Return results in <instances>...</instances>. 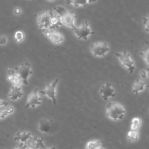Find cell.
<instances>
[{
    "label": "cell",
    "instance_id": "obj_36",
    "mask_svg": "<svg viewBox=\"0 0 149 149\" xmlns=\"http://www.w3.org/2000/svg\"><path fill=\"white\" fill-rule=\"evenodd\" d=\"M48 1H55V0H48Z\"/></svg>",
    "mask_w": 149,
    "mask_h": 149
},
{
    "label": "cell",
    "instance_id": "obj_4",
    "mask_svg": "<svg viewBox=\"0 0 149 149\" xmlns=\"http://www.w3.org/2000/svg\"><path fill=\"white\" fill-rule=\"evenodd\" d=\"M115 55L120 63L127 70L129 74H132L135 69V65L130 54L126 51H123L115 52Z\"/></svg>",
    "mask_w": 149,
    "mask_h": 149
},
{
    "label": "cell",
    "instance_id": "obj_18",
    "mask_svg": "<svg viewBox=\"0 0 149 149\" xmlns=\"http://www.w3.org/2000/svg\"><path fill=\"white\" fill-rule=\"evenodd\" d=\"M68 4L72 5L76 8L86 7L89 4L88 0H66Z\"/></svg>",
    "mask_w": 149,
    "mask_h": 149
},
{
    "label": "cell",
    "instance_id": "obj_22",
    "mask_svg": "<svg viewBox=\"0 0 149 149\" xmlns=\"http://www.w3.org/2000/svg\"><path fill=\"white\" fill-rule=\"evenodd\" d=\"M14 37H15V39L16 42H21L24 40V39L25 38L24 33L22 30H17L15 32Z\"/></svg>",
    "mask_w": 149,
    "mask_h": 149
},
{
    "label": "cell",
    "instance_id": "obj_25",
    "mask_svg": "<svg viewBox=\"0 0 149 149\" xmlns=\"http://www.w3.org/2000/svg\"><path fill=\"white\" fill-rule=\"evenodd\" d=\"M143 24L144 26V30L146 32H148V17H143Z\"/></svg>",
    "mask_w": 149,
    "mask_h": 149
},
{
    "label": "cell",
    "instance_id": "obj_35",
    "mask_svg": "<svg viewBox=\"0 0 149 149\" xmlns=\"http://www.w3.org/2000/svg\"><path fill=\"white\" fill-rule=\"evenodd\" d=\"M47 149H56V148L55 147H51L49 148H47Z\"/></svg>",
    "mask_w": 149,
    "mask_h": 149
},
{
    "label": "cell",
    "instance_id": "obj_26",
    "mask_svg": "<svg viewBox=\"0 0 149 149\" xmlns=\"http://www.w3.org/2000/svg\"><path fill=\"white\" fill-rule=\"evenodd\" d=\"M7 38L4 35L0 36V45H3L7 43Z\"/></svg>",
    "mask_w": 149,
    "mask_h": 149
},
{
    "label": "cell",
    "instance_id": "obj_8",
    "mask_svg": "<svg viewBox=\"0 0 149 149\" xmlns=\"http://www.w3.org/2000/svg\"><path fill=\"white\" fill-rule=\"evenodd\" d=\"M15 70L22 79V82L24 84L27 85L29 84L28 79L33 74V71L30 63L29 62L22 63L20 65L15 68Z\"/></svg>",
    "mask_w": 149,
    "mask_h": 149
},
{
    "label": "cell",
    "instance_id": "obj_11",
    "mask_svg": "<svg viewBox=\"0 0 149 149\" xmlns=\"http://www.w3.org/2000/svg\"><path fill=\"white\" fill-rule=\"evenodd\" d=\"M38 88H35L27 97L25 108H35L42 104V98L38 92Z\"/></svg>",
    "mask_w": 149,
    "mask_h": 149
},
{
    "label": "cell",
    "instance_id": "obj_27",
    "mask_svg": "<svg viewBox=\"0 0 149 149\" xmlns=\"http://www.w3.org/2000/svg\"><path fill=\"white\" fill-rule=\"evenodd\" d=\"M140 75L143 79H145L148 76V71L146 70H142L140 71Z\"/></svg>",
    "mask_w": 149,
    "mask_h": 149
},
{
    "label": "cell",
    "instance_id": "obj_31",
    "mask_svg": "<svg viewBox=\"0 0 149 149\" xmlns=\"http://www.w3.org/2000/svg\"><path fill=\"white\" fill-rule=\"evenodd\" d=\"M8 105H9V102L7 101L3 100H0V107H2V106L7 107Z\"/></svg>",
    "mask_w": 149,
    "mask_h": 149
},
{
    "label": "cell",
    "instance_id": "obj_1",
    "mask_svg": "<svg viewBox=\"0 0 149 149\" xmlns=\"http://www.w3.org/2000/svg\"><path fill=\"white\" fill-rule=\"evenodd\" d=\"M126 109L123 106L117 102H109L106 105V116L113 121L123 119Z\"/></svg>",
    "mask_w": 149,
    "mask_h": 149
},
{
    "label": "cell",
    "instance_id": "obj_34",
    "mask_svg": "<svg viewBox=\"0 0 149 149\" xmlns=\"http://www.w3.org/2000/svg\"><path fill=\"white\" fill-rule=\"evenodd\" d=\"M95 149H105V148H104V147H102V146H100V147H97V148H95Z\"/></svg>",
    "mask_w": 149,
    "mask_h": 149
},
{
    "label": "cell",
    "instance_id": "obj_14",
    "mask_svg": "<svg viewBox=\"0 0 149 149\" xmlns=\"http://www.w3.org/2000/svg\"><path fill=\"white\" fill-rule=\"evenodd\" d=\"M23 95V93L20 87L12 86L8 93V97L12 101H16Z\"/></svg>",
    "mask_w": 149,
    "mask_h": 149
},
{
    "label": "cell",
    "instance_id": "obj_10",
    "mask_svg": "<svg viewBox=\"0 0 149 149\" xmlns=\"http://www.w3.org/2000/svg\"><path fill=\"white\" fill-rule=\"evenodd\" d=\"M42 32L55 44H61L65 40L63 35L56 30V29H51L48 30H42Z\"/></svg>",
    "mask_w": 149,
    "mask_h": 149
},
{
    "label": "cell",
    "instance_id": "obj_23",
    "mask_svg": "<svg viewBox=\"0 0 149 149\" xmlns=\"http://www.w3.org/2000/svg\"><path fill=\"white\" fill-rule=\"evenodd\" d=\"M148 52H149V49L148 47L144 48L140 52V55L143 58L144 61L146 62L147 65H148Z\"/></svg>",
    "mask_w": 149,
    "mask_h": 149
},
{
    "label": "cell",
    "instance_id": "obj_6",
    "mask_svg": "<svg viewBox=\"0 0 149 149\" xmlns=\"http://www.w3.org/2000/svg\"><path fill=\"white\" fill-rule=\"evenodd\" d=\"M90 51L95 57H103L105 56L110 50L108 44L104 41H96L91 44Z\"/></svg>",
    "mask_w": 149,
    "mask_h": 149
},
{
    "label": "cell",
    "instance_id": "obj_28",
    "mask_svg": "<svg viewBox=\"0 0 149 149\" xmlns=\"http://www.w3.org/2000/svg\"><path fill=\"white\" fill-rule=\"evenodd\" d=\"M8 115V113H7V112L6 111L5 109L0 111V119H3V118H5Z\"/></svg>",
    "mask_w": 149,
    "mask_h": 149
},
{
    "label": "cell",
    "instance_id": "obj_3",
    "mask_svg": "<svg viewBox=\"0 0 149 149\" xmlns=\"http://www.w3.org/2000/svg\"><path fill=\"white\" fill-rule=\"evenodd\" d=\"M38 130L41 133L52 135L56 133L59 130V126L55 120L44 118L39 122Z\"/></svg>",
    "mask_w": 149,
    "mask_h": 149
},
{
    "label": "cell",
    "instance_id": "obj_5",
    "mask_svg": "<svg viewBox=\"0 0 149 149\" xmlns=\"http://www.w3.org/2000/svg\"><path fill=\"white\" fill-rule=\"evenodd\" d=\"M52 10H44L40 12L37 16V23L41 30L51 29V17Z\"/></svg>",
    "mask_w": 149,
    "mask_h": 149
},
{
    "label": "cell",
    "instance_id": "obj_7",
    "mask_svg": "<svg viewBox=\"0 0 149 149\" xmlns=\"http://www.w3.org/2000/svg\"><path fill=\"white\" fill-rule=\"evenodd\" d=\"M73 30L79 40H87L90 35L94 34L87 20L83 21L79 27L76 26Z\"/></svg>",
    "mask_w": 149,
    "mask_h": 149
},
{
    "label": "cell",
    "instance_id": "obj_19",
    "mask_svg": "<svg viewBox=\"0 0 149 149\" xmlns=\"http://www.w3.org/2000/svg\"><path fill=\"white\" fill-rule=\"evenodd\" d=\"M139 137L138 130H129L127 133V139L129 141H137Z\"/></svg>",
    "mask_w": 149,
    "mask_h": 149
},
{
    "label": "cell",
    "instance_id": "obj_20",
    "mask_svg": "<svg viewBox=\"0 0 149 149\" xmlns=\"http://www.w3.org/2000/svg\"><path fill=\"white\" fill-rule=\"evenodd\" d=\"M100 146H101V142L99 140H92L86 144L85 149H95Z\"/></svg>",
    "mask_w": 149,
    "mask_h": 149
},
{
    "label": "cell",
    "instance_id": "obj_13",
    "mask_svg": "<svg viewBox=\"0 0 149 149\" xmlns=\"http://www.w3.org/2000/svg\"><path fill=\"white\" fill-rule=\"evenodd\" d=\"M100 94L104 101L108 100L109 98L115 95V90L109 82L105 83L100 89Z\"/></svg>",
    "mask_w": 149,
    "mask_h": 149
},
{
    "label": "cell",
    "instance_id": "obj_2",
    "mask_svg": "<svg viewBox=\"0 0 149 149\" xmlns=\"http://www.w3.org/2000/svg\"><path fill=\"white\" fill-rule=\"evenodd\" d=\"M54 12L59 16L63 26H66L72 30L74 28L76 17L73 11L69 10L62 6H57L54 8Z\"/></svg>",
    "mask_w": 149,
    "mask_h": 149
},
{
    "label": "cell",
    "instance_id": "obj_33",
    "mask_svg": "<svg viewBox=\"0 0 149 149\" xmlns=\"http://www.w3.org/2000/svg\"><path fill=\"white\" fill-rule=\"evenodd\" d=\"M96 1H97V0H88L89 4H90V3H94V2H96Z\"/></svg>",
    "mask_w": 149,
    "mask_h": 149
},
{
    "label": "cell",
    "instance_id": "obj_32",
    "mask_svg": "<svg viewBox=\"0 0 149 149\" xmlns=\"http://www.w3.org/2000/svg\"><path fill=\"white\" fill-rule=\"evenodd\" d=\"M14 149H27L24 144H20L19 146H17Z\"/></svg>",
    "mask_w": 149,
    "mask_h": 149
},
{
    "label": "cell",
    "instance_id": "obj_21",
    "mask_svg": "<svg viewBox=\"0 0 149 149\" xmlns=\"http://www.w3.org/2000/svg\"><path fill=\"white\" fill-rule=\"evenodd\" d=\"M141 123V120L140 118L138 117H135L132 119L131 125H130V130H138L140 128V126Z\"/></svg>",
    "mask_w": 149,
    "mask_h": 149
},
{
    "label": "cell",
    "instance_id": "obj_15",
    "mask_svg": "<svg viewBox=\"0 0 149 149\" xmlns=\"http://www.w3.org/2000/svg\"><path fill=\"white\" fill-rule=\"evenodd\" d=\"M146 87V83L143 80L136 79L132 86V92L137 95L140 93L145 90Z\"/></svg>",
    "mask_w": 149,
    "mask_h": 149
},
{
    "label": "cell",
    "instance_id": "obj_24",
    "mask_svg": "<svg viewBox=\"0 0 149 149\" xmlns=\"http://www.w3.org/2000/svg\"><path fill=\"white\" fill-rule=\"evenodd\" d=\"M11 83H12L13 86H18V87H20V86L22 84V80L20 79V77L19 76V75L17 74H15V76H14V77L13 78L12 80L11 81Z\"/></svg>",
    "mask_w": 149,
    "mask_h": 149
},
{
    "label": "cell",
    "instance_id": "obj_12",
    "mask_svg": "<svg viewBox=\"0 0 149 149\" xmlns=\"http://www.w3.org/2000/svg\"><path fill=\"white\" fill-rule=\"evenodd\" d=\"M28 149H47L43 142V138L31 135L24 144Z\"/></svg>",
    "mask_w": 149,
    "mask_h": 149
},
{
    "label": "cell",
    "instance_id": "obj_29",
    "mask_svg": "<svg viewBox=\"0 0 149 149\" xmlns=\"http://www.w3.org/2000/svg\"><path fill=\"white\" fill-rule=\"evenodd\" d=\"M5 110H6V111L7 112L8 114H10V113H13V112H14V108H13V107H12V106H9V105H8V106L6 107Z\"/></svg>",
    "mask_w": 149,
    "mask_h": 149
},
{
    "label": "cell",
    "instance_id": "obj_30",
    "mask_svg": "<svg viewBox=\"0 0 149 149\" xmlns=\"http://www.w3.org/2000/svg\"><path fill=\"white\" fill-rule=\"evenodd\" d=\"M13 12H14V14L16 15H20L22 12V9L20 8L19 7H16L14 9V10H13Z\"/></svg>",
    "mask_w": 149,
    "mask_h": 149
},
{
    "label": "cell",
    "instance_id": "obj_16",
    "mask_svg": "<svg viewBox=\"0 0 149 149\" xmlns=\"http://www.w3.org/2000/svg\"><path fill=\"white\" fill-rule=\"evenodd\" d=\"M31 136V133L28 132H17L15 134L14 140L19 142L20 144H24Z\"/></svg>",
    "mask_w": 149,
    "mask_h": 149
},
{
    "label": "cell",
    "instance_id": "obj_17",
    "mask_svg": "<svg viewBox=\"0 0 149 149\" xmlns=\"http://www.w3.org/2000/svg\"><path fill=\"white\" fill-rule=\"evenodd\" d=\"M51 29H56L57 28L61 27V26H63L59 16L54 11H52V15L51 17Z\"/></svg>",
    "mask_w": 149,
    "mask_h": 149
},
{
    "label": "cell",
    "instance_id": "obj_9",
    "mask_svg": "<svg viewBox=\"0 0 149 149\" xmlns=\"http://www.w3.org/2000/svg\"><path fill=\"white\" fill-rule=\"evenodd\" d=\"M58 83V79H55L51 83H48L46 84L45 88L40 91L42 95L47 96L51 99L54 104L56 105V88Z\"/></svg>",
    "mask_w": 149,
    "mask_h": 149
}]
</instances>
